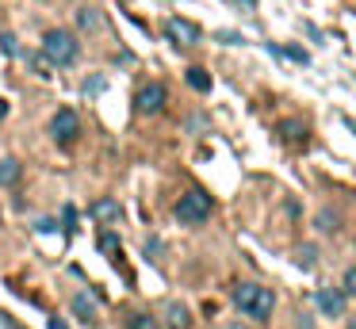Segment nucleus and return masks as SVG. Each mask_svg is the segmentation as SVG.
Masks as SVG:
<instances>
[{"label":"nucleus","instance_id":"f257e3e1","mask_svg":"<svg viewBox=\"0 0 356 329\" xmlns=\"http://www.w3.org/2000/svg\"><path fill=\"white\" fill-rule=\"evenodd\" d=\"M234 303H238V310L245 314V318L264 321L272 314V306H276V295H272L268 287H261V283H238V287H234Z\"/></svg>","mask_w":356,"mask_h":329},{"label":"nucleus","instance_id":"f03ea898","mask_svg":"<svg viewBox=\"0 0 356 329\" xmlns=\"http://www.w3.org/2000/svg\"><path fill=\"white\" fill-rule=\"evenodd\" d=\"M42 58L50 61V65H73V61L81 58V46L77 38H73V31L65 27H54L42 35Z\"/></svg>","mask_w":356,"mask_h":329},{"label":"nucleus","instance_id":"7ed1b4c3","mask_svg":"<svg viewBox=\"0 0 356 329\" xmlns=\"http://www.w3.org/2000/svg\"><path fill=\"white\" fill-rule=\"evenodd\" d=\"M207 218H211V195L207 191L192 188L177 199V222L180 226H203Z\"/></svg>","mask_w":356,"mask_h":329},{"label":"nucleus","instance_id":"20e7f679","mask_svg":"<svg viewBox=\"0 0 356 329\" xmlns=\"http://www.w3.org/2000/svg\"><path fill=\"white\" fill-rule=\"evenodd\" d=\"M77 130H81V119H77L73 107H65V111H58L54 119H50V134H54L58 145H70L73 138H77Z\"/></svg>","mask_w":356,"mask_h":329},{"label":"nucleus","instance_id":"39448f33","mask_svg":"<svg viewBox=\"0 0 356 329\" xmlns=\"http://www.w3.org/2000/svg\"><path fill=\"white\" fill-rule=\"evenodd\" d=\"M165 35H169L172 46H195L200 42V27L180 19V15H169V19H165Z\"/></svg>","mask_w":356,"mask_h":329},{"label":"nucleus","instance_id":"423d86ee","mask_svg":"<svg viewBox=\"0 0 356 329\" xmlns=\"http://www.w3.org/2000/svg\"><path fill=\"white\" fill-rule=\"evenodd\" d=\"M134 107H138L142 115H157L165 107V84H142L138 96H134Z\"/></svg>","mask_w":356,"mask_h":329},{"label":"nucleus","instance_id":"0eeeda50","mask_svg":"<svg viewBox=\"0 0 356 329\" xmlns=\"http://www.w3.org/2000/svg\"><path fill=\"white\" fill-rule=\"evenodd\" d=\"M345 291H337V287H318V295H314V303H318V310L325 314V318H341L345 314Z\"/></svg>","mask_w":356,"mask_h":329},{"label":"nucleus","instance_id":"6e6552de","mask_svg":"<svg viewBox=\"0 0 356 329\" xmlns=\"http://www.w3.org/2000/svg\"><path fill=\"white\" fill-rule=\"evenodd\" d=\"M73 314H77L81 321H88V326L96 321V303H92L88 291H77V295H73Z\"/></svg>","mask_w":356,"mask_h":329},{"label":"nucleus","instance_id":"1a4fd4ad","mask_svg":"<svg viewBox=\"0 0 356 329\" xmlns=\"http://www.w3.org/2000/svg\"><path fill=\"white\" fill-rule=\"evenodd\" d=\"M280 134H284V142H291V145H307V127H302L299 119H284L280 122Z\"/></svg>","mask_w":356,"mask_h":329},{"label":"nucleus","instance_id":"9d476101","mask_svg":"<svg viewBox=\"0 0 356 329\" xmlns=\"http://www.w3.org/2000/svg\"><path fill=\"white\" fill-rule=\"evenodd\" d=\"M92 218L96 222H119V203H115V199H96V203H92Z\"/></svg>","mask_w":356,"mask_h":329},{"label":"nucleus","instance_id":"9b49d317","mask_svg":"<svg viewBox=\"0 0 356 329\" xmlns=\"http://www.w3.org/2000/svg\"><path fill=\"white\" fill-rule=\"evenodd\" d=\"M169 329H192V310L184 303H169Z\"/></svg>","mask_w":356,"mask_h":329},{"label":"nucleus","instance_id":"f8f14e48","mask_svg":"<svg viewBox=\"0 0 356 329\" xmlns=\"http://www.w3.org/2000/svg\"><path fill=\"white\" fill-rule=\"evenodd\" d=\"M19 176H24V168H19L16 157H4V161H0V184H4V188L19 184Z\"/></svg>","mask_w":356,"mask_h":329},{"label":"nucleus","instance_id":"ddd939ff","mask_svg":"<svg viewBox=\"0 0 356 329\" xmlns=\"http://www.w3.org/2000/svg\"><path fill=\"white\" fill-rule=\"evenodd\" d=\"M184 81L192 84L195 92H211V77H207V69H200V65H192V69H188V73H184Z\"/></svg>","mask_w":356,"mask_h":329},{"label":"nucleus","instance_id":"4468645a","mask_svg":"<svg viewBox=\"0 0 356 329\" xmlns=\"http://www.w3.org/2000/svg\"><path fill=\"white\" fill-rule=\"evenodd\" d=\"M77 23H81V27H85V31H100V12H96V8H81V12H77Z\"/></svg>","mask_w":356,"mask_h":329},{"label":"nucleus","instance_id":"2eb2a0df","mask_svg":"<svg viewBox=\"0 0 356 329\" xmlns=\"http://www.w3.org/2000/svg\"><path fill=\"white\" fill-rule=\"evenodd\" d=\"M62 230H65V234L77 230V207H73V203H65V211H62Z\"/></svg>","mask_w":356,"mask_h":329},{"label":"nucleus","instance_id":"dca6fc26","mask_svg":"<svg viewBox=\"0 0 356 329\" xmlns=\"http://www.w3.org/2000/svg\"><path fill=\"white\" fill-rule=\"evenodd\" d=\"M295 260H299V268H314L318 249H314V245H302V249H299V257H295Z\"/></svg>","mask_w":356,"mask_h":329},{"label":"nucleus","instance_id":"f3484780","mask_svg":"<svg viewBox=\"0 0 356 329\" xmlns=\"http://www.w3.org/2000/svg\"><path fill=\"white\" fill-rule=\"evenodd\" d=\"M131 329H161V326H157L154 314H134V318H131Z\"/></svg>","mask_w":356,"mask_h":329},{"label":"nucleus","instance_id":"a211bd4d","mask_svg":"<svg viewBox=\"0 0 356 329\" xmlns=\"http://www.w3.org/2000/svg\"><path fill=\"white\" fill-rule=\"evenodd\" d=\"M318 230L333 234V230H337V214H333V211H318Z\"/></svg>","mask_w":356,"mask_h":329},{"label":"nucleus","instance_id":"6ab92c4d","mask_svg":"<svg viewBox=\"0 0 356 329\" xmlns=\"http://www.w3.org/2000/svg\"><path fill=\"white\" fill-rule=\"evenodd\" d=\"M280 54H287V58L299 61V65H310V54H307V50H299V46H284Z\"/></svg>","mask_w":356,"mask_h":329},{"label":"nucleus","instance_id":"aec40b11","mask_svg":"<svg viewBox=\"0 0 356 329\" xmlns=\"http://www.w3.org/2000/svg\"><path fill=\"white\" fill-rule=\"evenodd\" d=\"M0 50L8 54V58H16V54H19V42H16L12 35H4V38H0Z\"/></svg>","mask_w":356,"mask_h":329},{"label":"nucleus","instance_id":"412c9836","mask_svg":"<svg viewBox=\"0 0 356 329\" xmlns=\"http://www.w3.org/2000/svg\"><path fill=\"white\" fill-rule=\"evenodd\" d=\"M341 291H345V295H356V268H348V272H345V283H341Z\"/></svg>","mask_w":356,"mask_h":329},{"label":"nucleus","instance_id":"4be33fe9","mask_svg":"<svg viewBox=\"0 0 356 329\" xmlns=\"http://www.w3.org/2000/svg\"><path fill=\"white\" fill-rule=\"evenodd\" d=\"M100 249H108V252H119V237H115V234H100Z\"/></svg>","mask_w":356,"mask_h":329},{"label":"nucleus","instance_id":"5701e85b","mask_svg":"<svg viewBox=\"0 0 356 329\" xmlns=\"http://www.w3.org/2000/svg\"><path fill=\"white\" fill-rule=\"evenodd\" d=\"M35 230H39V234H54V230H62V226H58L54 218H42V222H39V226H35Z\"/></svg>","mask_w":356,"mask_h":329},{"label":"nucleus","instance_id":"b1692460","mask_svg":"<svg viewBox=\"0 0 356 329\" xmlns=\"http://www.w3.org/2000/svg\"><path fill=\"white\" fill-rule=\"evenodd\" d=\"M146 252L157 260V252H161V241H157V237H149V241H146Z\"/></svg>","mask_w":356,"mask_h":329},{"label":"nucleus","instance_id":"393cba45","mask_svg":"<svg viewBox=\"0 0 356 329\" xmlns=\"http://www.w3.org/2000/svg\"><path fill=\"white\" fill-rule=\"evenodd\" d=\"M218 42H241V35H234V31H222V35H218Z\"/></svg>","mask_w":356,"mask_h":329},{"label":"nucleus","instance_id":"a878e982","mask_svg":"<svg viewBox=\"0 0 356 329\" xmlns=\"http://www.w3.org/2000/svg\"><path fill=\"white\" fill-rule=\"evenodd\" d=\"M0 329H16V321H12V318H8V314H4V310H0Z\"/></svg>","mask_w":356,"mask_h":329},{"label":"nucleus","instance_id":"bb28decb","mask_svg":"<svg viewBox=\"0 0 356 329\" xmlns=\"http://www.w3.org/2000/svg\"><path fill=\"white\" fill-rule=\"evenodd\" d=\"M50 329H70V326H65L62 318H50Z\"/></svg>","mask_w":356,"mask_h":329},{"label":"nucleus","instance_id":"cd10ccee","mask_svg":"<svg viewBox=\"0 0 356 329\" xmlns=\"http://www.w3.org/2000/svg\"><path fill=\"white\" fill-rule=\"evenodd\" d=\"M4 111H8V107H4V99H0V119H4Z\"/></svg>","mask_w":356,"mask_h":329},{"label":"nucleus","instance_id":"c85d7f7f","mask_svg":"<svg viewBox=\"0 0 356 329\" xmlns=\"http://www.w3.org/2000/svg\"><path fill=\"white\" fill-rule=\"evenodd\" d=\"M238 4H257V0H238Z\"/></svg>","mask_w":356,"mask_h":329}]
</instances>
